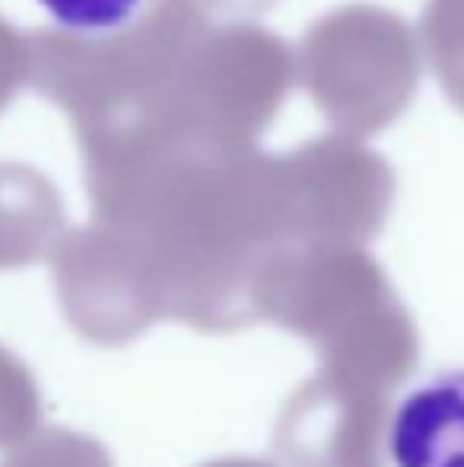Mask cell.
I'll return each mask as SVG.
<instances>
[{"label": "cell", "mask_w": 464, "mask_h": 467, "mask_svg": "<svg viewBox=\"0 0 464 467\" xmlns=\"http://www.w3.org/2000/svg\"><path fill=\"white\" fill-rule=\"evenodd\" d=\"M207 26L201 0H150L106 32L36 29L29 83L67 111L80 143L128 130L172 134L181 67Z\"/></svg>", "instance_id": "1"}, {"label": "cell", "mask_w": 464, "mask_h": 467, "mask_svg": "<svg viewBox=\"0 0 464 467\" xmlns=\"http://www.w3.org/2000/svg\"><path fill=\"white\" fill-rule=\"evenodd\" d=\"M258 321L315 347L322 369L395 394L417 369V325L363 245H284L258 280Z\"/></svg>", "instance_id": "2"}, {"label": "cell", "mask_w": 464, "mask_h": 467, "mask_svg": "<svg viewBox=\"0 0 464 467\" xmlns=\"http://www.w3.org/2000/svg\"><path fill=\"white\" fill-rule=\"evenodd\" d=\"M296 74L337 134L363 140L407 111L420 83V42L397 13L347 4L309 26Z\"/></svg>", "instance_id": "3"}, {"label": "cell", "mask_w": 464, "mask_h": 467, "mask_svg": "<svg viewBox=\"0 0 464 467\" xmlns=\"http://www.w3.org/2000/svg\"><path fill=\"white\" fill-rule=\"evenodd\" d=\"M296 77L284 38L252 23H211L194 42L172 105L175 137L220 150H254Z\"/></svg>", "instance_id": "4"}, {"label": "cell", "mask_w": 464, "mask_h": 467, "mask_svg": "<svg viewBox=\"0 0 464 467\" xmlns=\"http://www.w3.org/2000/svg\"><path fill=\"white\" fill-rule=\"evenodd\" d=\"M284 245H363L395 201V172L378 153L341 134L277 156Z\"/></svg>", "instance_id": "5"}, {"label": "cell", "mask_w": 464, "mask_h": 467, "mask_svg": "<svg viewBox=\"0 0 464 467\" xmlns=\"http://www.w3.org/2000/svg\"><path fill=\"white\" fill-rule=\"evenodd\" d=\"M57 302L83 340L118 347L166 318V293L147 248L106 223L64 233L51 254Z\"/></svg>", "instance_id": "6"}, {"label": "cell", "mask_w": 464, "mask_h": 467, "mask_svg": "<svg viewBox=\"0 0 464 467\" xmlns=\"http://www.w3.org/2000/svg\"><path fill=\"white\" fill-rule=\"evenodd\" d=\"M391 400L318 369L280 410L273 432L280 467H385Z\"/></svg>", "instance_id": "7"}, {"label": "cell", "mask_w": 464, "mask_h": 467, "mask_svg": "<svg viewBox=\"0 0 464 467\" xmlns=\"http://www.w3.org/2000/svg\"><path fill=\"white\" fill-rule=\"evenodd\" d=\"M395 467H464V372H442L401 400L388 426Z\"/></svg>", "instance_id": "8"}, {"label": "cell", "mask_w": 464, "mask_h": 467, "mask_svg": "<svg viewBox=\"0 0 464 467\" xmlns=\"http://www.w3.org/2000/svg\"><path fill=\"white\" fill-rule=\"evenodd\" d=\"M64 239V203L48 175L26 162H0V271L55 254Z\"/></svg>", "instance_id": "9"}, {"label": "cell", "mask_w": 464, "mask_h": 467, "mask_svg": "<svg viewBox=\"0 0 464 467\" xmlns=\"http://www.w3.org/2000/svg\"><path fill=\"white\" fill-rule=\"evenodd\" d=\"M423 45L446 96L464 111V0H429L423 10Z\"/></svg>", "instance_id": "10"}, {"label": "cell", "mask_w": 464, "mask_h": 467, "mask_svg": "<svg viewBox=\"0 0 464 467\" xmlns=\"http://www.w3.org/2000/svg\"><path fill=\"white\" fill-rule=\"evenodd\" d=\"M42 423V394L29 366L0 344V451H13Z\"/></svg>", "instance_id": "11"}, {"label": "cell", "mask_w": 464, "mask_h": 467, "mask_svg": "<svg viewBox=\"0 0 464 467\" xmlns=\"http://www.w3.org/2000/svg\"><path fill=\"white\" fill-rule=\"evenodd\" d=\"M0 467H115L106 445L93 436L48 426L6 451Z\"/></svg>", "instance_id": "12"}, {"label": "cell", "mask_w": 464, "mask_h": 467, "mask_svg": "<svg viewBox=\"0 0 464 467\" xmlns=\"http://www.w3.org/2000/svg\"><path fill=\"white\" fill-rule=\"evenodd\" d=\"M70 32H106L128 23L140 0H42Z\"/></svg>", "instance_id": "13"}, {"label": "cell", "mask_w": 464, "mask_h": 467, "mask_svg": "<svg viewBox=\"0 0 464 467\" xmlns=\"http://www.w3.org/2000/svg\"><path fill=\"white\" fill-rule=\"evenodd\" d=\"M32 77V45L29 36L0 16V111Z\"/></svg>", "instance_id": "14"}, {"label": "cell", "mask_w": 464, "mask_h": 467, "mask_svg": "<svg viewBox=\"0 0 464 467\" xmlns=\"http://www.w3.org/2000/svg\"><path fill=\"white\" fill-rule=\"evenodd\" d=\"M201 4H211L223 13H232V16H248V13H261L273 4V0H201Z\"/></svg>", "instance_id": "15"}, {"label": "cell", "mask_w": 464, "mask_h": 467, "mask_svg": "<svg viewBox=\"0 0 464 467\" xmlns=\"http://www.w3.org/2000/svg\"><path fill=\"white\" fill-rule=\"evenodd\" d=\"M201 467H273V464L258 462V458H220V462H207Z\"/></svg>", "instance_id": "16"}]
</instances>
